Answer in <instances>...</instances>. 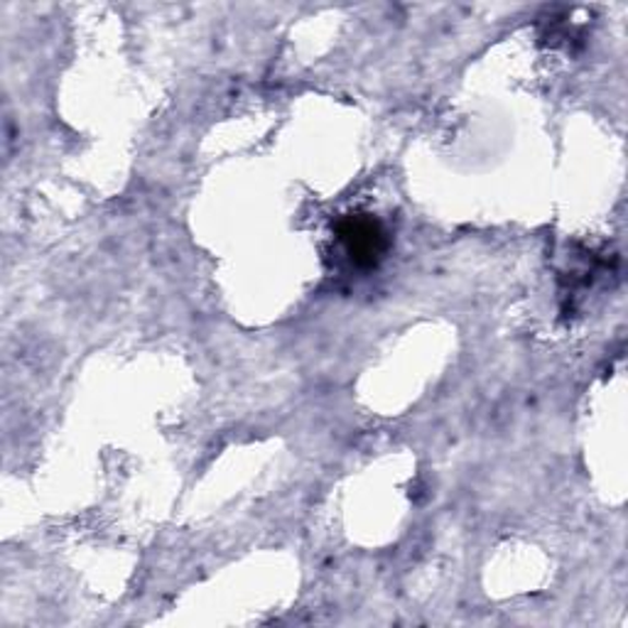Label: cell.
<instances>
[{
	"label": "cell",
	"mask_w": 628,
	"mask_h": 628,
	"mask_svg": "<svg viewBox=\"0 0 628 628\" xmlns=\"http://www.w3.org/2000/svg\"><path fill=\"white\" fill-rule=\"evenodd\" d=\"M341 241L347 243L351 258L359 263H373L383 251L381 226L371 219H359V216L347 219V224L341 226Z\"/></svg>",
	"instance_id": "1"
}]
</instances>
